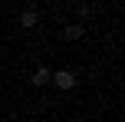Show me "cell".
<instances>
[{
	"label": "cell",
	"instance_id": "cell-4",
	"mask_svg": "<svg viewBox=\"0 0 125 122\" xmlns=\"http://www.w3.org/2000/svg\"><path fill=\"white\" fill-rule=\"evenodd\" d=\"M62 36H66V40H79L82 36V23H69L66 30H62Z\"/></svg>",
	"mask_w": 125,
	"mask_h": 122
},
{
	"label": "cell",
	"instance_id": "cell-2",
	"mask_svg": "<svg viewBox=\"0 0 125 122\" xmlns=\"http://www.w3.org/2000/svg\"><path fill=\"white\" fill-rule=\"evenodd\" d=\"M20 23H23L26 30H30V26H36V23H40V13L30 7V10H23V13H20Z\"/></svg>",
	"mask_w": 125,
	"mask_h": 122
},
{
	"label": "cell",
	"instance_id": "cell-1",
	"mask_svg": "<svg viewBox=\"0 0 125 122\" xmlns=\"http://www.w3.org/2000/svg\"><path fill=\"white\" fill-rule=\"evenodd\" d=\"M50 79H53V83L59 86V89H73V86H76V76H73L69 69H56V73H53Z\"/></svg>",
	"mask_w": 125,
	"mask_h": 122
},
{
	"label": "cell",
	"instance_id": "cell-3",
	"mask_svg": "<svg viewBox=\"0 0 125 122\" xmlns=\"http://www.w3.org/2000/svg\"><path fill=\"white\" fill-rule=\"evenodd\" d=\"M50 76H53V73L46 69V66H40V69L33 73V79H30V83H33V86H46V83H50Z\"/></svg>",
	"mask_w": 125,
	"mask_h": 122
}]
</instances>
